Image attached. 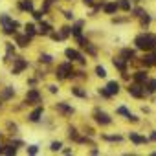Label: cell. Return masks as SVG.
<instances>
[{
	"instance_id": "d6986e66",
	"label": "cell",
	"mask_w": 156,
	"mask_h": 156,
	"mask_svg": "<svg viewBox=\"0 0 156 156\" xmlns=\"http://www.w3.org/2000/svg\"><path fill=\"white\" fill-rule=\"evenodd\" d=\"M72 94H73V96H77V98H87V92H85V90H81V88H72Z\"/></svg>"
},
{
	"instance_id": "836d02e7",
	"label": "cell",
	"mask_w": 156,
	"mask_h": 156,
	"mask_svg": "<svg viewBox=\"0 0 156 156\" xmlns=\"http://www.w3.org/2000/svg\"><path fill=\"white\" fill-rule=\"evenodd\" d=\"M33 17H35L37 20H41V19H42V11H41V13H33Z\"/></svg>"
},
{
	"instance_id": "6da1fadb",
	"label": "cell",
	"mask_w": 156,
	"mask_h": 156,
	"mask_svg": "<svg viewBox=\"0 0 156 156\" xmlns=\"http://www.w3.org/2000/svg\"><path fill=\"white\" fill-rule=\"evenodd\" d=\"M134 44H136L140 50L149 51V50H152V48L156 46V37H154V35H151V33H147V35H140V37H136Z\"/></svg>"
},
{
	"instance_id": "7a4b0ae2",
	"label": "cell",
	"mask_w": 156,
	"mask_h": 156,
	"mask_svg": "<svg viewBox=\"0 0 156 156\" xmlns=\"http://www.w3.org/2000/svg\"><path fill=\"white\" fill-rule=\"evenodd\" d=\"M0 22H2V26H4V31L6 33H15V28L19 26L15 20H11L8 15H2V17H0Z\"/></svg>"
},
{
	"instance_id": "e0dca14e",
	"label": "cell",
	"mask_w": 156,
	"mask_h": 156,
	"mask_svg": "<svg viewBox=\"0 0 156 156\" xmlns=\"http://www.w3.org/2000/svg\"><path fill=\"white\" fill-rule=\"evenodd\" d=\"M114 66L125 73V62H123V59H114Z\"/></svg>"
},
{
	"instance_id": "5b68a950",
	"label": "cell",
	"mask_w": 156,
	"mask_h": 156,
	"mask_svg": "<svg viewBox=\"0 0 156 156\" xmlns=\"http://www.w3.org/2000/svg\"><path fill=\"white\" fill-rule=\"evenodd\" d=\"M94 116H96V121H98L99 125H108V123L112 121V119H110V116H108V114H105V112H101V110H96V114H94Z\"/></svg>"
},
{
	"instance_id": "484cf974",
	"label": "cell",
	"mask_w": 156,
	"mask_h": 156,
	"mask_svg": "<svg viewBox=\"0 0 156 156\" xmlns=\"http://www.w3.org/2000/svg\"><path fill=\"white\" fill-rule=\"evenodd\" d=\"M140 17H141V22H143V24H149V22H151V19H149V15H147V13H141Z\"/></svg>"
},
{
	"instance_id": "30bf717a",
	"label": "cell",
	"mask_w": 156,
	"mask_h": 156,
	"mask_svg": "<svg viewBox=\"0 0 156 156\" xmlns=\"http://www.w3.org/2000/svg\"><path fill=\"white\" fill-rule=\"evenodd\" d=\"M134 81L140 83V85L145 83V81H147V73H145V72H136V73H134Z\"/></svg>"
},
{
	"instance_id": "603a6c76",
	"label": "cell",
	"mask_w": 156,
	"mask_h": 156,
	"mask_svg": "<svg viewBox=\"0 0 156 156\" xmlns=\"http://www.w3.org/2000/svg\"><path fill=\"white\" fill-rule=\"evenodd\" d=\"M96 73H98L99 77H107V70H105L103 66H98V68H96Z\"/></svg>"
},
{
	"instance_id": "52a82bcc",
	"label": "cell",
	"mask_w": 156,
	"mask_h": 156,
	"mask_svg": "<svg viewBox=\"0 0 156 156\" xmlns=\"http://www.w3.org/2000/svg\"><path fill=\"white\" fill-rule=\"evenodd\" d=\"M129 94L130 96H134V98H143V90H141V87H140V83H134V85H130L129 87Z\"/></svg>"
},
{
	"instance_id": "44dd1931",
	"label": "cell",
	"mask_w": 156,
	"mask_h": 156,
	"mask_svg": "<svg viewBox=\"0 0 156 156\" xmlns=\"http://www.w3.org/2000/svg\"><path fill=\"white\" fill-rule=\"evenodd\" d=\"M57 108H59L61 112H66V114H72V108H70L68 105H64V103H59V105H57Z\"/></svg>"
},
{
	"instance_id": "ac0fdd59",
	"label": "cell",
	"mask_w": 156,
	"mask_h": 156,
	"mask_svg": "<svg viewBox=\"0 0 156 156\" xmlns=\"http://www.w3.org/2000/svg\"><path fill=\"white\" fill-rule=\"evenodd\" d=\"M81 28H83V22H77L73 28H72V33L77 37V35H81Z\"/></svg>"
},
{
	"instance_id": "8992f818",
	"label": "cell",
	"mask_w": 156,
	"mask_h": 156,
	"mask_svg": "<svg viewBox=\"0 0 156 156\" xmlns=\"http://www.w3.org/2000/svg\"><path fill=\"white\" fill-rule=\"evenodd\" d=\"M66 57L70 59V61H79V62H85V57L77 51V50H72V48H68L66 50Z\"/></svg>"
},
{
	"instance_id": "74e56055",
	"label": "cell",
	"mask_w": 156,
	"mask_h": 156,
	"mask_svg": "<svg viewBox=\"0 0 156 156\" xmlns=\"http://www.w3.org/2000/svg\"><path fill=\"white\" fill-rule=\"evenodd\" d=\"M92 2L94 0H85V4H88V6H92Z\"/></svg>"
},
{
	"instance_id": "8fae6325",
	"label": "cell",
	"mask_w": 156,
	"mask_h": 156,
	"mask_svg": "<svg viewBox=\"0 0 156 156\" xmlns=\"http://www.w3.org/2000/svg\"><path fill=\"white\" fill-rule=\"evenodd\" d=\"M41 116H42V108L39 107V108H35V110L30 114V119H31V121H39V119H41Z\"/></svg>"
},
{
	"instance_id": "f1b7e54d",
	"label": "cell",
	"mask_w": 156,
	"mask_h": 156,
	"mask_svg": "<svg viewBox=\"0 0 156 156\" xmlns=\"http://www.w3.org/2000/svg\"><path fill=\"white\" fill-rule=\"evenodd\" d=\"M28 152H30V154H37V145H31V147H28Z\"/></svg>"
},
{
	"instance_id": "2e32d148",
	"label": "cell",
	"mask_w": 156,
	"mask_h": 156,
	"mask_svg": "<svg viewBox=\"0 0 156 156\" xmlns=\"http://www.w3.org/2000/svg\"><path fill=\"white\" fill-rule=\"evenodd\" d=\"M116 9H118V4H107L105 6V13H108V15L116 13Z\"/></svg>"
},
{
	"instance_id": "4316f807",
	"label": "cell",
	"mask_w": 156,
	"mask_h": 156,
	"mask_svg": "<svg viewBox=\"0 0 156 156\" xmlns=\"http://www.w3.org/2000/svg\"><path fill=\"white\" fill-rule=\"evenodd\" d=\"M50 30H51L50 24H42V26H41V31H42V33H50Z\"/></svg>"
},
{
	"instance_id": "7c38bea8",
	"label": "cell",
	"mask_w": 156,
	"mask_h": 156,
	"mask_svg": "<svg viewBox=\"0 0 156 156\" xmlns=\"http://www.w3.org/2000/svg\"><path fill=\"white\" fill-rule=\"evenodd\" d=\"M130 140H132L136 145H140V143H145V141H147L143 136H140V134H136V132H130Z\"/></svg>"
},
{
	"instance_id": "d4e9b609",
	"label": "cell",
	"mask_w": 156,
	"mask_h": 156,
	"mask_svg": "<svg viewBox=\"0 0 156 156\" xmlns=\"http://www.w3.org/2000/svg\"><path fill=\"white\" fill-rule=\"evenodd\" d=\"M72 33V28H68V26H64L62 28V31H61V37H68Z\"/></svg>"
},
{
	"instance_id": "277c9868",
	"label": "cell",
	"mask_w": 156,
	"mask_h": 156,
	"mask_svg": "<svg viewBox=\"0 0 156 156\" xmlns=\"http://www.w3.org/2000/svg\"><path fill=\"white\" fill-rule=\"evenodd\" d=\"M26 101H28V103H31V105L39 103V101H41V94H39V90L31 88V90H30V92L26 94Z\"/></svg>"
},
{
	"instance_id": "4dcf8cb0",
	"label": "cell",
	"mask_w": 156,
	"mask_h": 156,
	"mask_svg": "<svg viewBox=\"0 0 156 156\" xmlns=\"http://www.w3.org/2000/svg\"><path fill=\"white\" fill-rule=\"evenodd\" d=\"M149 61H151V64H156V51L152 55H149Z\"/></svg>"
},
{
	"instance_id": "1f68e13d",
	"label": "cell",
	"mask_w": 156,
	"mask_h": 156,
	"mask_svg": "<svg viewBox=\"0 0 156 156\" xmlns=\"http://www.w3.org/2000/svg\"><path fill=\"white\" fill-rule=\"evenodd\" d=\"M41 61H44V62H50V61H51V55H42V57H41Z\"/></svg>"
},
{
	"instance_id": "cb8c5ba5",
	"label": "cell",
	"mask_w": 156,
	"mask_h": 156,
	"mask_svg": "<svg viewBox=\"0 0 156 156\" xmlns=\"http://www.w3.org/2000/svg\"><path fill=\"white\" fill-rule=\"evenodd\" d=\"M26 33L28 35H33L35 33V26L33 24H26Z\"/></svg>"
},
{
	"instance_id": "f546056e",
	"label": "cell",
	"mask_w": 156,
	"mask_h": 156,
	"mask_svg": "<svg viewBox=\"0 0 156 156\" xmlns=\"http://www.w3.org/2000/svg\"><path fill=\"white\" fill-rule=\"evenodd\" d=\"M4 152H6V154H15V152H17V149H15V147H9V149H6Z\"/></svg>"
},
{
	"instance_id": "83f0119b",
	"label": "cell",
	"mask_w": 156,
	"mask_h": 156,
	"mask_svg": "<svg viewBox=\"0 0 156 156\" xmlns=\"http://www.w3.org/2000/svg\"><path fill=\"white\" fill-rule=\"evenodd\" d=\"M61 147H62V145H61V141H53V143H51V151H59Z\"/></svg>"
},
{
	"instance_id": "4fadbf2b",
	"label": "cell",
	"mask_w": 156,
	"mask_h": 156,
	"mask_svg": "<svg viewBox=\"0 0 156 156\" xmlns=\"http://www.w3.org/2000/svg\"><path fill=\"white\" fill-rule=\"evenodd\" d=\"M20 9H24V11H33V2H31V0H22V2H20Z\"/></svg>"
},
{
	"instance_id": "ffe728a7",
	"label": "cell",
	"mask_w": 156,
	"mask_h": 156,
	"mask_svg": "<svg viewBox=\"0 0 156 156\" xmlns=\"http://www.w3.org/2000/svg\"><path fill=\"white\" fill-rule=\"evenodd\" d=\"M118 8H121V9L129 11V9H130V2H129V0H119V4H118Z\"/></svg>"
},
{
	"instance_id": "5bb4252c",
	"label": "cell",
	"mask_w": 156,
	"mask_h": 156,
	"mask_svg": "<svg viewBox=\"0 0 156 156\" xmlns=\"http://www.w3.org/2000/svg\"><path fill=\"white\" fill-rule=\"evenodd\" d=\"M17 42H19L20 46H28V44H30V35H28V33H26V35H19V37H17Z\"/></svg>"
},
{
	"instance_id": "9c48e42d",
	"label": "cell",
	"mask_w": 156,
	"mask_h": 156,
	"mask_svg": "<svg viewBox=\"0 0 156 156\" xmlns=\"http://www.w3.org/2000/svg\"><path fill=\"white\" fill-rule=\"evenodd\" d=\"M107 92H108L110 96H112V94H118V92H119V85H118L116 81H110V83L107 85Z\"/></svg>"
},
{
	"instance_id": "ba28073f",
	"label": "cell",
	"mask_w": 156,
	"mask_h": 156,
	"mask_svg": "<svg viewBox=\"0 0 156 156\" xmlns=\"http://www.w3.org/2000/svg\"><path fill=\"white\" fill-rule=\"evenodd\" d=\"M26 66H28V62H26L24 59H17V62H15V68H13V73H19V72H22Z\"/></svg>"
},
{
	"instance_id": "9a60e30c",
	"label": "cell",
	"mask_w": 156,
	"mask_h": 156,
	"mask_svg": "<svg viewBox=\"0 0 156 156\" xmlns=\"http://www.w3.org/2000/svg\"><path fill=\"white\" fill-rule=\"evenodd\" d=\"M121 59L123 61H132L134 59V51L132 50H123L121 51Z\"/></svg>"
},
{
	"instance_id": "d590c367",
	"label": "cell",
	"mask_w": 156,
	"mask_h": 156,
	"mask_svg": "<svg viewBox=\"0 0 156 156\" xmlns=\"http://www.w3.org/2000/svg\"><path fill=\"white\" fill-rule=\"evenodd\" d=\"M64 17H66V19H73V15H72L70 11H66V13H64Z\"/></svg>"
},
{
	"instance_id": "7402d4cb",
	"label": "cell",
	"mask_w": 156,
	"mask_h": 156,
	"mask_svg": "<svg viewBox=\"0 0 156 156\" xmlns=\"http://www.w3.org/2000/svg\"><path fill=\"white\" fill-rule=\"evenodd\" d=\"M147 90H149V92H156V79H151V81H149Z\"/></svg>"
},
{
	"instance_id": "e575fe53",
	"label": "cell",
	"mask_w": 156,
	"mask_h": 156,
	"mask_svg": "<svg viewBox=\"0 0 156 156\" xmlns=\"http://www.w3.org/2000/svg\"><path fill=\"white\" fill-rule=\"evenodd\" d=\"M48 88H50V92H53V94L57 92V87H55V85H51V87H48Z\"/></svg>"
},
{
	"instance_id": "d6a6232c",
	"label": "cell",
	"mask_w": 156,
	"mask_h": 156,
	"mask_svg": "<svg viewBox=\"0 0 156 156\" xmlns=\"http://www.w3.org/2000/svg\"><path fill=\"white\" fill-rule=\"evenodd\" d=\"M118 112H119V114H125V116H127V114H129V112H127V108H125V107H119V108H118Z\"/></svg>"
},
{
	"instance_id": "8d00e7d4",
	"label": "cell",
	"mask_w": 156,
	"mask_h": 156,
	"mask_svg": "<svg viewBox=\"0 0 156 156\" xmlns=\"http://www.w3.org/2000/svg\"><path fill=\"white\" fill-rule=\"evenodd\" d=\"M151 140H152V141H156V132H152V134H151Z\"/></svg>"
},
{
	"instance_id": "3957f363",
	"label": "cell",
	"mask_w": 156,
	"mask_h": 156,
	"mask_svg": "<svg viewBox=\"0 0 156 156\" xmlns=\"http://www.w3.org/2000/svg\"><path fill=\"white\" fill-rule=\"evenodd\" d=\"M70 75H72V64L70 62H64V64H61L57 68V77L59 79H66V77H70Z\"/></svg>"
}]
</instances>
